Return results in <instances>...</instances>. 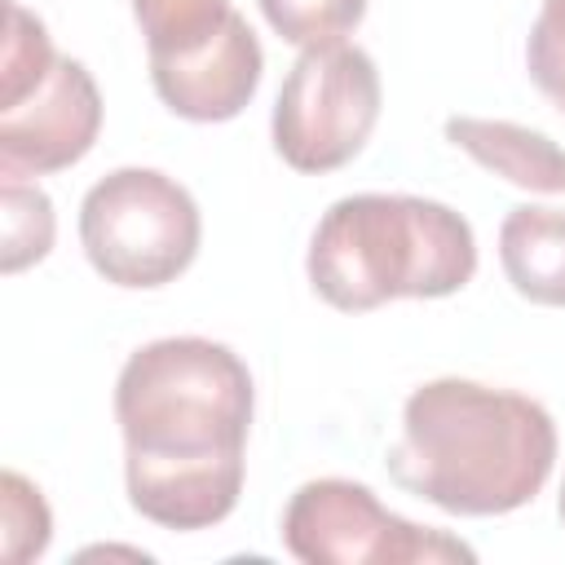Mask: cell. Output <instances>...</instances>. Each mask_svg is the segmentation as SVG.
Returning a JSON list of instances; mask_svg holds the SVG:
<instances>
[{"instance_id":"4fadbf2b","label":"cell","mask_w":565,"mask_h":565,"mask_svg":"<svg viewBox=\"0 0 565 565\" xmlns=\"http://www.w3.org/2000/svg\"><path fill=\"white\" fill-rule=\"evenodd\" d=\"M260 13L278 31V40L318 49L340 44L366 18V0H260Z\"/></svg>"},{"instance_id":"8992f818","label":"cell","mask_w":565,"mask_h":565,"mask_svg":"<svg viewBox=\"0 0 565 565\" xmlns=\"http://www.w3.org/2000/svg\"><path fill=\"white\" fill-rule=\"evenodd\" d=\"M380 71L358 44L300 49L278 102H274V150L296 172H335L371 141L380 124Z\"/></svg>"},{"instance_id":"8fae6325","label":"cell","mask_w":565,"mask_h":565,"mask_svg":"<svg viewBox=\"0 0 565 565\" xmlns=\"http://www.w3.org/2000/svg\"><path fill=\"white\" fill-rule=\"evenodd\" d=\"M132 18L146 35V53L172 57L212 40L234 18V4L230 0H132Z\"/></svg>"},{"instance_id":"6da1fadb","label":"cell","mask_w":565,"mask_h":565,"mask_svg":"<svg viewBox=\"0 0 565 565\" xmlns=\"http://www.w3.org/2000/svg\"><path fill=\"white\" fill-rule=\"evenodd\" d=\"M247 362L203 335H168L128 353L115 380L128 503L163 530H212L243 494L252 428Z\"/></svg>"},{"instance_id":"2e32d148","label":"cell","mask_w":565,"mask_h":565,"mask_svg":"<svg viewBox=\"0 0 565 565\" xmlns=\"http://www.w3.org/2000/svg\"><path fill=\"white\" fill-rule=\"evenodd\" d=\"M556 508H561V521H565V486H561V503Z\"/></svg>"},{"instance_id":"7c38bea8","label":"cell","mask_w":565,"mask_h":565,"mask_svg":"<svg viewBox=\"0 0 565 565\" xmlns=\"http://www.w3.org/2000/svg\"><path fill=\"white\" fill-rule=\"evenodd\" d=\"M0 207H4V252H0V269L18 274L35 260L49 256L53 234H57V216H53V199L40 185H26L22 177H4L0 185Z\"/></svg>"},{"instance_id":"ba28073f","label":"cell","mask_w":565,"mask_h":565,"mask_svg":"<svg viewBox=\"0 0 565 565\" xmlns=\"http://www.w3.org/2000/svg\"><path fill=\"white\" fill-rule=\"evenodd\" d=\"M260 71H265L260 40L238 9L212 40L172 57H150V84L159 102L190 124L234 119L256 97Z\"/></svg>"},{"instance_id":"5bb4252c","label":"cell","mask_w":565,"mask_h":565,"mask_svg":"<svg viewBox=\"0 0 565 565\" xmlns=\"http://www.w3.org/2000/svg\"><path fill=\"white\" fill-rule=\"evenodd\" d=\"M0 552L9 565H26L35 556H44L49 539H53V516L49 503L40 494V486H31L22 472H4L0 481Z\"/></svg>"},{"instance_id":"3957f363","label":"cell","mask_w":565,"mask_h":565,"mask_svg":"<svg viewBox=\"0 0 565 565\" xmlns=\"http://www.w3.org/2000/svg\"><path fill=\"white\" fill-rule=\"evenodd\" d=\"M313 291L340 313H366L388 300H441L472 282V225L419 194L335 199L305 256Z\"/></svg>"},{"instance_id":"9c48e42d","label":"cell","mask_w":565,"mask_h":565,"mask_svg":"<svg viewBox=\"0 0 565 565\" xmlns=\"http://www.w3.org/2000/svg\"><path fill=\"white\" fill-rule=\"evenodd\" d=\"M446 141L459 146L468 159H477L486 172L503 177L516 190L530 194H565V146H556L547 132L512 124V119H477V115H450Z\"/></svg>"},{"instance_id":"9a60e30c","label":"cell","mask_w":565,"mask_h":565,"mask_svg":"<svg viewBox=\"0 0 565 565\" xmlns=\"http://www.w3.org/2000/svg\"><path fill=\"white\" fill-rule=\"evenodd\" d=\"M525 71L534 88L565 115V0H543L525 40Z\"/></svg>"},{"instance_id":"30bf717a","label":"cell","mask_w":565,"mask_h":565,"mask_svg":"<svg viewBox=\"0 0 565 565\" xmlns=\"http://www.w3.org/2000/svg\"><path fill=\"white\" fill-rule=\"evenodd\" d=\"M499 260L516 296L565 309V207H512L499 225Z\"/></svg>"},{"instance_id":"5b68a950","label":"cell","mask_w":565,"mask_h":565,"mask_svg":"<svg viewBox=\"0 0 565 565\" xmlns=\"http://www.w3.org/2000/svg\"><path fill=\"white\" fill-rule=\"evenodd\" d=\"M199 238V203L159 168H115L79 203L88 265L128 291L177 282L194 265Z\"/></svg>"},{"instance_id":"277c9868","label":"cell","mask_w":565,"mask_h":565,"mask_svg":"<svg viewBox=\"0 0 565 565\" xmlns=\"http://www.w3.org/2000/svg\"><path fill=\"white\" fill-rule=\"evenodd\" d=\"M102 132V93L84 62L53 53L35 13L9 4L0 57V177H49L79 163Z\"/></svg>"},{"instance_id":"7a4b0ae2","label":"cell","mask_w":565,"mask_h":565,"mask_svg":"<svg viewBox=\"0 0 565 565\" xmlns=\"http://www.w3.org/2000/svg\"><path fill=\"white\" fill-rule=\"evenodd\" d=\"M556 424L525 393L477 380H428L402 406L388 477L455 516H503L525 508L552 477Z\"/></svg>"},{"instance_id":"52a82bcc","label":"cell","mask_w":565,"mask_h":565,"mask_svg":"<svg viewBox=\"0 0 565 565\" xmlns=\"http://www.w3.org/2000/svg\"><path fill=\"white\" fill-rule=\"evenodd\" d=\"M282 547L305 565H450L477 552L433 525L388 512L371 486L344 477L305 481L282 512Z\"/></svg>"}]
</instances>
